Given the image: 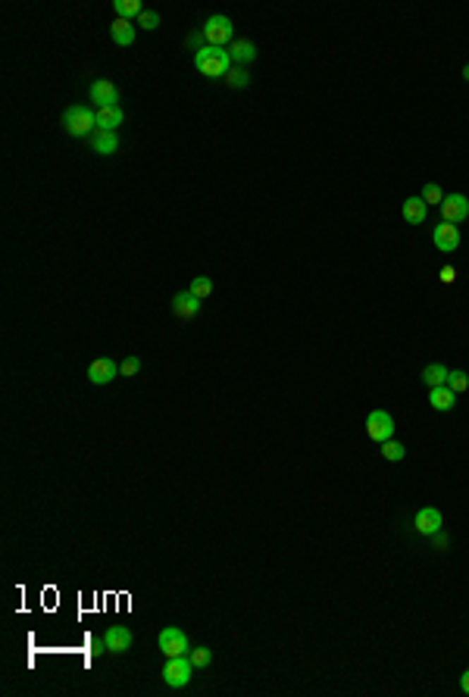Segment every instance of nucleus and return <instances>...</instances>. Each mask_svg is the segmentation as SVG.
<instances>
[{
    "label": "nucleus",
    "mask_w": 469,
    "mask_h": 697,
    "mask_svg": "<svg viewBox=\"0 0 469 697\" xmlns=\"http://www.w3.org/2000/svg\"><path fill=\"white\" fill-rule=\"evenodd\" d=\"M463 78H466V82H469V63H466V66H463Z\"/></svg>",
    "instance_id": "34"
},
{
    "label": "nucleus",
    "mask_w": 469,
    "mask_h": 697,
    "mask_svg": "<svg viewBox=\"0 0 469 697\" xmlns=\"http://www.w3.org/2000/svg\"><path fill=\"white\" fill-rule=\"evenodd\" d=\"M401 213H403V222H410V225H422V222H425V216H429V203H425L422 198H416V194H413V198H407V200H403V210H401Z\"/></svg>",
    "instance_id": "17"
},
{
    "label": "nucleus",
    "mask_w": 469,
    "mask_h": 697,
    "mask_svg": "<svg viewBox=\"0 0 469 697\" xmlns=\"http://www.w3.org/2000/svg\"><path fill=\"white\" fill-rule=\"evenodd\" d=\"M420 198H422L425 203H429V207H441V200H444V191H441V188L435 185V181H425V188H422V194H420Z\"/></svg>",
    "instance_id": "25"
},
{
    "label": "nucleus",
    "mask_w": 469,
    "mask_h": 697,
    "mask_svg": "<svg viewBox=\"0 0 469 697\" xmlns=\"http://www.w3.org/2000/svg\"><path fill=\"white\" fill-rule=\"evenodd\" d=\"M188 657H191V663H194V669H204V666H210V660H213V650L210 648H194V650H188Z\"/></svg>",
    "instance_id": "26"
},
{
    "label": "nucleus",
    "mask_w": 469,
    "mask_h": 697,
    "mask_svg": "<svg viewBox=\"0 0 469 697\" xmlns=\"http://www.w3.org/2000/svg\"><path fill=\"white\" fill-rule=\"evenodd\" d=\"M447 388H451L453 394H463V391L469 388V375L463 372V369H451V372H447Z\"/></svg>",
    "instance_id": "24"
},
{
    "label": "nucleus",
    "mask_w": 469,
    "mask_h": 697,
    "mask_svg": "<svg viewBox=\"0 0 469 697\" xmlns=\"http://www.w3.org/2000/svg\"><path fill=\"white\" fill-rule=\"evenodd\" d=\"M432 244L441 253H453L460 248V229L441 219V225H435V231H432Z\"/></svg>",
    "instance_id": "10"
},
{
    "label": "nucleus",
    "mask_w": 469,
    "mask_h": 697,
    "mask_svg": "<svg viewBox=\"0 0 469 697\" xmlns=\"http://www.w3.org/2000/svg\"><path fill=\"white\" fill-rule=\"evenodd\" d=\"M157 644H160V650L166 653V657H185V653L191 650L188 635L182 629H176V626H166L160 635H157Z\"/></svg>",
    "instance_id": "6"
},
{
    "label": "nucleus",
    "mask_w": 469,
    "mask_h": 697,
    "mask_svg": "<svg viewBox=\"0 0 469 697\" xmlns=\"http://www.w3.org/2000/svg\"><path fill=\"white\" fill-rule=\"evenodd\" d=\"M116 375H119V363L110 360V357H100V360H94L88 366V382L91 384H110Z\"/></svg>",
    "instance_id": "11"
},
{
    "label": "nucleus",
    "mask_w": 469,
    "mask_h": 697,
    "mask_svg": "<svg viewBox=\"0 0 469 697\" xmlns=\"http://www.w3.org/2000/svg\"><path fill=\"white\" fill-rule=\"evenodd\" d=\"M188 47H191L194 50V54H197V50H204L207 44H204V41H207V35H204V28H200V32H188Z\"/></svg>",
    "instance_id": "30"
},
{
    "label": "nucleus",
    "mask_w": 469,
    "mask_h": 697,
    "mask_svg": "<svg viewBox=\"0 0 469 697\" xmlns=\"http://www.w3.org/2000/svg\"><path fill=\"white\" fill-rule=\"evenodd\" d=\"M88 97L94 100V107H97V110H106V107H119V88L110 82V78H97V82H91Z\"/></svg>",
    "instance_id": "8"
},
{
    "label": "nucleus",
    "mask_w": 469,
    "mask_h": 697,
    "mask_svg": "<svg viewBox=\"0 0 469 697\" xmlns=\"http://www.w3.org/2000/svg\"><path fill=\"white\" fill-rule=\"evenodd\" d=\"M229 56H232V63H238V66H250V63L257 60V44L248 38H238V41H232V47H229Z\"/></svg>",
    "instance_id": "15"
},
{
    "label": "nucleus",
    "mask_w": 469,
    "mask_h": 697,
    "mask_svg": "<svg viewBox=\"0 0 469 697\" xmlns=\"http://www.w3.org/2000/svg\"><path fill=\"white\" fill-rule=\"evenodd\" d=\"M204 35H207V44H210V47H232L235 25H232V19H229V16L216 13V16H210L204 23Z\"/></svg>",
    "instance_id": "3"
},
{
    "label": "nucleus",
    "mask_w": 469,
    "mask_h": 697,
    "mask_svg": "<svg viewBox=\"0 0 469 697\" xmlns=\"http://www.w3.org/2000/svg\"><path fill=\"white\" fill-rule=\"evenodd\" d=\"M163 681L169 688H185L188 681H191V675H194V663H191V657H166V666H163Z\"/></svg>",
    "instance_id": "4"
},
{
    "label": "nucleus",
    "mask_w": 469,
    "mask_h": 697,
    "mask_svg": "<svg viewBox=\"0 0 469 697\" xmlns=\"http://www.w3.org/2000/svg\"><path fill=\"white\" fill-rule=\"evenodd\" d=\"M63 128L72 138H91L97 132V113L85 104H72L66 113H63Z\"/></svg>",
    "instance_id": "2"
},
{
    "label": "nucleus",
    "mask_w": 469,
    "mask_h": 697,
    "mask_svg": "<svg viewBox=\"0 0 469 697\" xmlns=\"http://www.w3.org/2000/svg\"><path fill=\"white\" fill-rule=\"evenodd\" d=\"M226 82L232 85V88H248V85H250V75H248V69H244V66H235V69L226 75Z\"/></svg>",
    "instance_id": "27"
},
{
    "label": "nucleus",
    "mask_w": 469,
    "mask_h": 697,
    "mask_svg": "<svg viewBox=\"0 0 469 697\" xmlns=\"http://www.w3.org/2000/svg\"><path fill=\"white\" fill-rule=\"evenodd\" d=\"M110 38L116 41L119 47L135 44V25H132V23H126V19H116V23L110 25Z\"/></svg>",
    "instance_id": "20"
},
{
    "label": "nucleus",
    "mask_w": 469,
    "mask_h": 697,
    "mask_svg": "<svg viewBox=\"0 0 469 697\" xmlns=\"http://www.w3.org/2000/svg\"><path fill=\"white\" fill-rule=\"evenodd\" d=\"M413 528L420 535H425V538H432L435 532H441V528H444L441 510H438V507H422V510L413 516Z\"/></svg>",
    "instance_id": "9"
},
{
    "label": "nucleus",
    "mask_w": 469,
    "mask_h": 697,
    "mask_svg": "<svg viewBox=\"0 0 469 697\" xmlns=\"http://www.w3.org/2000/svg\"><path fill=\"white\" fill-rule=\"evenodd\" d=\"M194 66H197L200 75L207 78H226L232 72V56H229L226 47H210L207 44L204 50L194 54Z\"/></svg>",
    "instance_id": "1"
},
{
    "label": "nucleus",
    "mask_w": 469,
    "mask_h": 697,
    "mask_svg": "<svg viewBox=\"0 0 469 697\" xmlns=\"http://www.w3.org/2000/svg\"><path fill=\"white\" fill-rule=\"evenodd\" d=\"M460 691H463V694H469V669H466L463 675H460Z\"/></svg>",
    "instance_id": "33"
},
{
    "label": "nucleus",
    "mask_w": 469,
    "mask_h": 697,
    "mask_svg": "<svg viewBox=\"0 0 469 697\" xmlns=\"http://www.w3.org/2000/svg\"><path fill=\"white\" fill-rule=\"evenodd\" d=\"M104 641H106V650L110 653H126L132 648V631L126 626H110L104 631Z\"/></svg>",
    "instance_id": "13"
},
{
    "label": "nucleus",
    "mask_w": 469,
    "mask_h": 697,
    "mask_svg": "<svg viewBox=\"0 0 469 697\" xmlns=\"http://www.w3.org/2000/svg\"><path fill=\"white\" fill-rule=\"evenodd\" d=\"M447 372L451 369L444 366V363H429V366L422 369V384H429V388H438V384H447Z\"/></svg>",
    "instance_id": "19"
},
{
    "label": "nucleus",
    "mask_w": 469,
    "mask_h": 697,
    "mask_svg": "<svg viewBox=\"0 0 469 697\" xmlns=\"http://www.w3.org/2000/svg\"><path fill=\"white\" fill-rule=\"evenodd\" d=\"M438 279H441V285H453V281H457V269H453V266L447 263V266H441V272H438Z\"/></svg>",
    "instance_id": "31"
},
{
    "label": "nucleus",
    "mask_w": 469,
    "mask_h": 697,
    "mask_svg": "<svg viewBox=\"0 0 469 697\" xmlns=\"http://www.w3.org/2000/svg\"><path fill=\"white\" fill-rule=\"evenodd\" d=\"M429 404H432V410H438V413H451L453 406H457V394H453L447 384H438V388H429Z\"/></svg>",
    "instance_id": "16"
},
{
    "label": "nucleus",
    "mask_w": 469,
    "mask_h": 697,
    "mask_svg": "<svg viewBox=\"0 0 469 697\" xmlns=\"http://www.w3.org/2000/svg\"><path fill=\"white\" fill-rule=\"evenodd\" d=\"M88 144H91L94 154L113 157V154L119 150V135H116V132H94V135L88 138Z\"/></svg>",
    "instance_id": "14"
},
{
    "label": "nucleus",
    "mask_w": 469,
    "mask_h": 697,
    "mask_svg": "<svg viewBox=\"0 0 469 697\" xmlns=\"http://www.w3.org/2000/svg\"><path fill=\"white\" fill-rule=\"evenodd\" d=\"M447 544H451V538L444 535V528H441V532L432 535V547H435V550H447Z\"/></svg>",
    "instance_id": "32"
},
{
    "label": "nucleus",
    "mask_w": 469,
    "mask_h": 697,
    "mask_svg": "<svg viewBox=\"0 0 469 697\" xmlns=\"http://www.w3.org/2000/svg\"><path fill=\"white\" fill-rule=\"evenodd\" d=\"M172 313L178 319H194L200 313V297H194L191 291H178L172 297Z\"/></svg>",
    "instance_id": "12"
},
{
    "label": "nucleus",
    "mask_w": 469,
    "mask_h": 697,
    "mask_svg": "<svg viewBox=\"0 0 469 697\" xmlns=\"http://www.w3.org/2000/svg\"><path fill=\"white\" fill-rule=\"evenodd\" d=\"M366 435H370V441H379V444L391 441L394 438V416L388 410H372L370 416H366Z\"/></svg>",
    "instance_id": "5"
},
{
    "label": "nucleus",
    "mask_w": 469,
    "mask_h": 697,
    "mask_svg": "<svg viewBox=\"0 0 469 697\" xmlns=\"http://www.w3.org/2000/svg\"><path fill=\"white\" fill-rule=\"evenodd\" d=\"M113 10H116V19L132 23V19H138L144 13V6L138 4V0H113Z\"/></svg>",
    "instance_id": "21"
},
{
    "label": "nucleus",
    "mask_w": 469,
    "mask_h": 697,
    "mask_svg": "<svg viewBox=\"0 0 469 697\" xmlns=\"http://www.w3.org/2000/svg\"><path fill=\"white\" fill-rule=\"evenodd\" d=\"M141 372V360L138 357H126L119 363V375H126V379H132V375Z\"/></svg>",
    "instance_id": "29"
},
{
    "label": "nucleus",
    "mask_w": 469,
    "mask_h": 697,
    "mask_svg": "<svg viewBox=\"0 0 469 697\" xmlns=\"http://www.w3.org/2000/svg\"><path fill=\"white\" fill-rule=\"evenodd\" d=\"M441 219L451 222V225H460V222L469 219V200H466V194H460V191L444 194V200H441Z\"/></svg>",
    "instance_id": "7"
},
{
    "label": "nucleus",
    "mask_w": 469,
    "mask_h": 697,
    "mask_svg": "<svg viewBox=\"0 0 469 697\" xmlns=\"http://www.w3.org/2000/svg\"><path fill=\"white\" fill-rule=\"evenodd\" d=\"M126 119V113L119 107H106V110H97V132H116Z\"/></svg>",
    "instance_id": "18"
},
{
    "label": "nucleus",
    "mask_w": 469,
    "mask_h": 697,
    "mask_svg": "<svg viewBox=\"0 0 469 697\" xmlns=\"http://www.w3.org/2000/svg\"><path fill=\"white\" fill-rule=\"evenodd\" d=\"M188 291L204 301V297L213 294V279H210V275H194V281H191V288H188Z\"/></svg>",
    "instance_id": "22"
},
{
    "label": "nucleus",
    "mask_w": 469,
    "mask_h": 697,
    "mask_svg": "<svg viewBox=\"0 0 469 697\" xmlns=\"http://www.w3.org/2000/svg\"><path fill=\"white\" fill-rule=\"evenodd\" d=\"M382 456H385L388 463H401L403 456H407V447H403L401 441L391 438V441H385V444H382Z\"/></svg>",
    "instance_id": "23"
},
{
    "label": "nucleus",
    "mask_w": 469,
    "mask_h": 697,
    "mask_svg": "<svg viewBox=\"0 0 469 697\" xmlns=\"http://www.w3.org/2000/svg\"><path fill=\"white\" fill-rule=\"evenodd\" d=\"M138 25L144 28V32H154V28H160V13H154V10H144L141 16H138Z\"/></svg>",
    "instance_id": "28"
}]
</instances>
